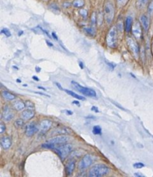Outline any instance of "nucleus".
I'll use <instances>...</instances> for the list:
<instances>
[{
  "instance_id": "28",
  "label": "nucleus",
  "mask_w": 153,
  "mask_h": 177,
  "mask_svg": "<svg viewBox=\"0 0 153 177\" xmlns=\"http://www.w3.org/2000/svg\"><path fill=\"white\" fill-rule=\"evenodd\" d=\"M79 14L81 15L83 18H84V19H85V18H87V14H88V13H87V10H85V9H80Z\"/></svg>"
},
{
  "instance_id": "11",
  "label": "nucleus",
  "mask_w": 153,
  "mask_h": 177,
  "mask_svg": "<svg viewBox=\"0 0 153 177\" xmlns=\"http://www.w3.org/2000/svg\"><path fill=\"white\" fill-rule=\"evenodd\" d=\"M131 31H132L133 35L135 37V38L137 39H140L142 37V28L140 26V24L138 22H135L132 25V28H131Z\"/></svg>"
},
{
  "instance_id": "33",
  "label": "nucleus",
  "mask_w": 153,
  "mask_h": 177,
  "mask_svg": "<svg viewBox=\"0 0 153 177\" xmlns=\"http://www.w3.org/2000/svg\"><path fill=\"white\" fill-rule=\"evenodd\" d=\"M148 12L150 15H153V0L151 1L149 6H148Z\"/></svg>"
},
{
  "instance_id": "31",
  "label": "nucleus",
  "mask_w": 153,
  "mask_h": 177,
  "mask_svg": "<svg viewBox=\"0 0 153 177\" xmlns=\"http://www.w3.org/2000/svg\"><path fill=\"white\" fill-rule=\"evenodd\" d=\"M133 167H134L135 169H140V168H143V167H145V164L141 162H137V163H134Z\"/></svg>"
},
{
  "instance_id": "24",
  "label": "nucleus",
  "mask_w": 153,
  "mask_h": 177,
  "mask_svg": "<svg viewBox=\"0 0 153 177\" xmlns=\"http://www.w3.org/2000/svg\"><path fill=\"white\" fill-rule=\"evenodd\" d=\"M24 125V119H17L16 121L14 122V126L16 128H22V126Z\"/></svg>"
},
{
  "instance_id": "10",
  "label": "nucleus",
  "mask_w": 153,
  "mask_h": 177,
  "mask_svg": "<svg viewBox=\"0 0 153 177\" xmlns=\"http://www.w3.org/2000/svg\"><path fill=\"white\" fill-rule=\"evenodd\" d=\"M69 137H68V136L60 135V136H57V137H53V138H51L50 140H48L47 142L53 143V144H55V145H60V144H63V143H66V142L69 140Z\"/></svg>"
},
{
  "instance_id": "43",
  "label": "nucleus",
  "mask_w": 153,
  "mask_h": 177,
  "mask_svg": "<svg viewBox=\"0 0 153 177\" xmlns=\"http://www.w3.org/2000/svg\"><path fill=\"white\" fill-rule=\"evenodd\" d=\"M56 85L57 86V87H58L59 89H60V90H63V88H62V87H61V85H60V84H59V83H56Z\"/></svg>"
},
{
  "instance_id": "30",
  "label": "nucleus",
  "mask_w": 153,
  "mask_h": 177,
  "mask_svg": "<svg viewBox=\"0 0 153 177\" xmlns=\"http://www.w3.org/2000/svg\"><path fill=\"white\" fill-rule=\"evenodd\" d=\"M96 21H97V17H96V13H93L91 16V24L93 26H94L96 23Z\"/></svg>"
},
{
  "instance_id": "29",
  "label": "nucleus",
  "mask_w": 153,
  "mask_h": 177,
  "mask_svg": "<svg viewBox=\"0 0 153 177\" xmlns=\"http://www.w3.org/2000/svg\"><path fill=\"white\" fill-rule=\"evenodd\" d=\"M1 34H4V35L7 37H10V35H11V34H10V31H9L8 28H3V29L1 30Z\"/></svg>"
},
{
  "instance_id": "45",
  "label": "nucleus",
  "mask_w": 153,
  "mask_h": 177,
  "mask_svg": "<svg viewBox=\"0 0 153 177\" xmlns=\"http://www.w3.org/2000/svg\"><path fill=\"white\" fill-rule=\"evenodd\" d=\"M79 66L81 69H84V64H83L82 62H79Z\"/></svg>"
},
{
  "instance_id": "37",
  "label": "nucleus",
  "mask_w": 153,
  "mask_h": 177,
  "mask_svg": "<svg viewBox=\"0 0 153 177\" xmlns=\"http://www.w3.org/2000/svg\"><path fill=\"white\" fill-rule=\"evenodd\" d=\"M106 63H107V64L108 65V66H110V67L112 69H114L115 66H116V65H115V64H113V63H110V62H106Z\"/></svg>"
},
{
  "instance_id": "27",
  "label": "nucleus",
  "mask_w": 153,
  "mask_h": 177,
  "mask_svg": "<svg viewBox=\"0 0 153 177\" xmlns=\"http://www.w3.org/2000/svg\"><path fill=\"white\" fill-rule=\"evenodd\" d=\"M49 8L51 9L54 12L55 11H60V9H59L58 6L55 4V3H51V4H49Z\"/></svg>"
},
{
  "instance_id": "32",
  "label": "nucleus",
  "mask_w": 153,
  "mask_h": 177,
  "mask_svg": "<svg viewBox=\"0 0 153 177\" xmlns=\"http://www.w3.org/2000/svg\"><path fill=\"white\" fill-rule=\"evenodd\" d=\"M25 107H27L28 108H31V109H34V104L31 101L28 100L25 102Z\"/></svg>"
},
{
  "instance_id": "3",
  "label": "nucleus",
  "mask_w": 153,
  "mask_h": 177,
  "mask_svg": "<svg viewBox=\"0 0 153 177\" xmlns=\"http://www.w3.org/2000/svg\"><path fill=\"white\" fill-rule=\"evenodd\" d=\"M53 149L55 151L56 153H57V155L61 158V160H63L71 153L72 150V146L70 144L63 143V144H60L59 146H55L53 148Z\"/></svg>"
},
{
  "instance_id": "17",
  "label": "nucleus",
  "mask_w": 153,
  "mask_h": 177,
  "mask_svg": "<svg viewBox=\"0 0 153 177\" xmlns=\"http://www.w3.org/2000/svg\"><path fill=\"white\" fill-rule=\"evenodd\" d=\"M1 96H2L5 100L7 101H13L16 98V95L10 93V92L7 91V90H3V91L1 92Z\"/></svg>"
},
{
  "instance_id": "36",
  "label": "nucleus",
  "mask_w": 153,
  "mask_h": 177,
  "mask_svg": "<svg viewBox=\"0 0 153 177\" xmlns=\"http://www.w3.org/2000/svg\"><path fill=\"white\" fill-rule=\"evenodd\" d=\"M70 5H71V4H70V3L68 2V1H66V2H63V7H66V8L69 7Z\"/></svg>"
},
{
  "instance_id": "51",
  "label": "nucleus",
  "mask_w": 153,
  "mask_h": 177,
  "mask_svg": "<svg viewBox=\"0 0 153 177\" xmlns=\"http://www.w3.org/2000/svg\"><path fill=\"white\" fill-rule=\"evenodd\" d=\"M13 67H14L16 69H19V68H17V67H16V66H13Z\"/></svg>"
},
{
  "instance_id": "41",
  "label": "nucleus",
  "mask_w": 153,
  "mask_h": 177,
  "mask_svg": "<svg viewBox=\"0 0 153 177\" xmlns=\"http://www.w3.org/2000/svg\"><path fill=\"white\" fill-rule=\"evenodd\" d=\"M134 176H138V177H143V176H144L143 174H141V173H134Z\"/></svg>"
},
{
  "instance_id": "5",
  "label": "nucleus",
  "mask_w": 153,
  "mask_h": 177,
  "mask_svg": "<svg viewBox=\"0 0 153 177\" xmlns=\"http://www.w3.org/2000/svg\"><path fill=\"white\" fill-rule=\"evenodd\" d=\"M71 84L73 85V87H75L76 90H78L80 93H81L82 94L85 95L87 96H90V97H96V93L93 89L88 88V87H84V86H81V84H79L78 83L75 82V81H71Z\"/></svg>"
},
{
  "instance_id": "35",
  "label": "nucleus",
  "mask_w": 153,
  "mask_h": 177,
  "mask_svg": "<svg viewBox=\"0 0 153 177\" xmlns=\"http://www.w3.org/2000/svg\"><path fill=\"white\" fill-rule=\"evenodd\" d=\"M5 130H6V126L4 125V124L3 123V122H1V123H0V133L2 134Z\"/></svg>"
},
{
  "instance_id": "25",
  "label": "nucleus",
  "mask_w": 153,
  "mask_h": 177,
  "mask_svg": "<svg viewBox=\"0 0 153 177\" xmlns=\"http://www.w3.org/2000/svg\"><path fill=\"white\" fill-rule=\"evenodd\" d=\"M93 133L96 135H100L102 134V128L99 125H95L93 128Z\"/></svg>"
},
{
  "instance_id": "49",
  "label": "nucleus",
  "mask_w": 153,
  "mask_h": 177,
  "mask_svg": "<svg viewBox=\"0 0 153 177\" xmlns=\"http://www.w3.org/2000/svg\"><path fill=\"white\" fill-rule=\"evenodd\" d=\"M16 82H19V83H20L21 82V80L20 79H16Z\"/></svg>"
},
{
  "instance_id": "6",
  "label": "nucleus",
  "mask_w": 153,
  "mask_h": 177,
  "mask_svg": "<svg viewBox=\"0 0 153 177\" xmlns=\"http://www.w3.org/2000/svg\"><path fill=\"white\" fill-rule=\"evenodd\" d=\"M127 44H128V48H129L130 51L131 52L132 55L135 58H137L139 57V52H140V49H139V46L137 43V42L131 38V37H127L126 38Z\"/></svg>"
},
{
  "instance_id": "47",
  "label": "nucleus",
  "mask_w": 153,
  "mask_h": 177,
  "mask_svg": "<svg viewBox=\"0 0 153 177\" xmlns=\"http://www.w3.org/2000/svg\"><path fill=\"white\" fill-rule=\"evenodd\" d=\"M35 70H36V72H39L40 71V68L38 67V66H37V67H35Z\"/></svg>"
},
{
  "instance_id": "40",
  "label": "nucleus",
  "mask_w": 153,
  "mask_h": 177,
  "mask_svg": "<svg viewBox=\"0 0 153 177\" xmlns=\"http://www.w3.org/2000/svg\"><path fill=\"white\" fill-rule=\"evenodd\" d=\"M32 78L34 80V81H40V79H39L38 77L36 76V75H34V76H32Z\"/></svg>"
},
{
  "instance_id": "13",
  "label": "nucleus",
  "mask_w": 153,
  "mask_h": 177,
  "mask_svg": "<svg viewBox=\"0 0 153 177\" xmlns=\"http://www.w3.org/2000/svg\"><path fill=\"white\" fill-rule=\"evenodd\" d=\"M75 167V161L72 159L67 162L66 165V173L68 176H71L73 173Z\"/></svg>"
},
{
  "instance_id": "48",
  "label": "nucleus",
  "mask_w": 153,
  "mask_h": 177,
  "mask_svg": "<svg viewBox=\"0 0 153 177\" xmlns=\"http://www.w3.org/2000/svg\"><path fill=\"white\" fill-rule=\"evenodd\" d=\"M38 87L39 89H41V90H46V89L45 88V87H41V86H38V87Z\"/></svg>"
},
{
  "instance_id": "16",
  "label": "nucleus",
  "mask_w": 153,
  "mask_h": 177,
  "mask_svg": "<svg viewBox=\"0 0 153 177\" xmlns=\"http://www.w3.org/2000/svg\"><path fill=\"white\" fill-rule=\"evenodd\" d=\"M0 143H1V147L4 149H7L11 146V140L9 137H3L1 138L0 140Z\"/></svg>"
},
{
  "instance_id": "21",
  "label": "nucleus",
  "mask_w": 153,
  "mask_h": 177,
  "mask_svg": "<svg viewBox=\"0 0 153 177\" xmlns=\"http://www.w3.org/2000/svg\"><path fill=\"white\" fill-rule=\"evenodd\" d=\"M149 0H137L136 1V6L137 8L141 9L146 6V4L149 2Z\"/></svg>"
},
{
  "instance_id": "4",
  "label": "nucleus",
  "mask_w": 153,
  "mask_h": 177,
  "mask_svg": "<svg viewBox=\"0 0 153 177\" xmlns=\"http://www.w3.org/2000/svg\"><path fill=\"white\" fill-rule=\"evenodd\" d=\"M115 10L113 4L110 1H107L104 6V18L107 24H110L114 18Z\"/></svg>"
},
{
  "instance_id": "42",
  "label": "nucleus",
  "mask_w": 153,
  "mask_h": 177,
  "mask_svg": "<svg viewBox=\"0 0 153 177\" xmlns=\"http://www.w3.org/2000/svg\"><path fill=\"white\" fill-rule=\"evenodd\" d=\"M72 103H74L75 104V105H78V106H80V103H79V102H78V101H73V102H72Z\"/></svg>"
},
{
  "instance_id": "38",
  "label": "nucleus",
  "mask_w": 153,
  "mask_h": 177,
  "mask_svg": "<svg viewBox=\"0 0 153 177\" xmlns=\"http://www.w3.org/2000/svg\"><path fill=\"white\" fill-rule=\"evenodd\" d=\"M91 110L93 111H94V112H96V113H98V112H99V108H97V107H96V106H93L91 108Z\"/></svg>"
},
{
  "instance_id": "34",
  "label": "nucleus",
  "mask_w": 153,
  "mask_h": 177,
  "mask_svg": "<svg viewBox=\"0 0 153 177\" xmlns=\"http://www.w3.org/2000/svg\"><path fill=\"white\" fill-rule=\"evenodd\" d=\"M54 132L57 133V134H66V129L63 128H60L58 129H57L56 131H54Z\"/></svg>"
},
{
  "instance_id": "1",
  "label": "nucleus",
  "mask_w": 153,
  "mask_h": 177,
  "mask_svg": "<svg viewBox=\"0 0 153 177\" xmlns=\"http://www.w3.org/2000/svg\"><path fill=\"white\" fill-rule=\"evenodd\" d=\"M108 172L109 168L104 164H96L90 170L89 176L90 177H102L107 174Z\"/></svg>"
},
{
  "instance_id": "46",
  "label": "nucleus",
  "mask_w": 153,
  "mask_h": 177,
  "mask_svg": "<svg viewBox=\"0 0 153 177\" xmlns=\"http://www.w3.org/2000/svg\"><path fill=\"white\" fill-rule=\"evenodd\" d=\"M46 43H47L48 46H53V44H52V43H50V42H49V41H48V40H46Z\"/></svg>"
},
{
  "instance_id": "26",
  "label": "nucleus",
  "mask_w": 153,
  "mask_h": 177,
  "mask_svg": "<svg viewBox=\"0 0 153 177\" xmlns=\"http://www.w3.org/2000/svg\"><path fill=\"white\" fill-rule=\"evenodd\" d=\"M116 4L119 7H122L127 4V2L128 1V0H116Z\"/></svg>"
},
{
  "instance_id": "8",
  "label": "nucleus",
  "mask_w": 153,
  "mask_h": 177,
  "mask_svg": "<svg viewBox=\"0 0 153 177\" xmlns=\"http://www.w3.org/2000/svg\"><path fill=\"white\" fill-rule=\"evenodd\" d=\"M92 163H93V160H92L91 156L90 155H85L79 161L78 168L81 170H85L86 168L91 165Z\"/></svg>"
},
{
  "instance_id": "9",
  "label": "nucleus",
  "mask_w": 153,
  "mask_h": 177,
  "mask_svg": "<svg viewBox=\"0 0 153 177\" xmlns=\"http://www.w3.org/2000/svg\"><path fill=\"white\" fill-rule=\"evenodd\" d=\"M13 113L12 112V110L8 105H4L3 107L2 113H1V118L4 121H10L13 119Z\"/></svg>"
},
{
  "instance_id": "39",
  "label": "nucleus",
  "mask_w": 153,
  "mask_h": 177,
  "mask_svg": "<svg viewBox=\"0 0 153 177\" xmlns=\"http://www.w3.org/2000/svg\"><path fill=\"white\" fill-rule=\"evenodd\" d=\"M51 35H52L53 38H54V40H57V35H56L55 32H52V33H51Z\"/></svg>"
},
{
  "instance_id": "52",
  "label": "nucleus",
  "mask_w": 153,
  "mask_h": 177,
  "mask_svg": "<svg viewBox=\"0 0 153 177\" xmlns=\"http://www.w3.org/2000/svg\"><path fill=\"white\" fill-rule=\"evenodd\" d=\"M23 86H24V87H27V84H23Z\"/></svg>"
},
{
  "instance_id": "50",
  "label": "nucleus",
  "mask_w": 153,
  "mask_h": 177,
  "mask_svg": "<svg viewBox=\"0 0 153 177\" xmlns=\"http://www.w3.org/2000/svg\"><path fill=\"white\" fill-rule=\"evenodd\" d=\"M130 75H131V76H132V77H134V78H136V77H135V75H133L132 73H131V74H130Z\"/></svg>"
},
{
  "instance_id": "22",
  "label": "nucleus",
  "mask_w": 153,
  "mask_h": 177,
  "mask_svg": "<svg viewBox=\"0 0 153 177\" xmlns=\"http://www.w3.org/2000/svg\"><path fill=\"white\" fill-rule=\"evenodd\" d=\"M84 5V0H74L72 1V6L76 8H81Z\"/></svg>"
},
{
  "instance_id": "18",
  "label": "nucleus",
  "mask_w": 153,
  "mask_h": 177,
  "mask_svg": "<svg viewBox=\"0 0 153 177\" xmlns=\"http://www.w3.org/2000/svg\"><path fill=\"white\" fill-rule=\"evenodd\" d=\"M25 107V102H22V100H16L13 103V108L16 111H21L23 110Z\"/></svg>"
},
{
  "instance_id": "2",
  "label": "nucleus",
  "mask_w": 153,
  "mask_h": 177,
  "mask_svg": "<svg viewBox=\"0 0 153 177\" xmlns=\"http://www.w3.org/2000/svg\"><path fill=\"white\" fill-rule=\"evenodd\" d=\"M107 45L110 48L114 49L117 46V29L116 26H113L107 34L106 37Z\"/></svg>"
},
{
  "instance_id": "23",
  "label": "nucleus",
  "mask_w": 153,
  "mask_h": 177,
  "mask_svg": "<svg viewBox=\"0 0 153 177\" xmlns=\"http://www.w3.org/2000/svg\"><path fill=\"white\" fill-rule=\"evenodd\" d=\"M84 31H86L87 34L90 36H94L96 34V31H95L94 28L93 27H86L84 28Z\"/></svg>"
},
{
  "instance_id": "19",
  "label": "nucleus",
  "mask_w": 153,
  "mask_h": 177,
  "mask_svg": "<svg viewBox=\"0 0 153 177\" xmlns=\"http://www.w3.org/2000/svg\"><path fill=\"white\" fill-rule=\"evenodd\" d=\"M133 25L132 18L131 16H127L125 21V30L126 32H130L131 31Z\"/></svg>"
},
{
  "instance_id": "53",
  "label": "nucleus",
  "mask_w": 153,
  "mask_h": 177,
  "mask_svg": "<svg viewBox=\"0 0 153 177\" xmlns=\"http://www.w3.org/2000/svg\"><path fill=\"white\" fill-rule=\"evenodd\" d=\"M152 52H153V40H152Z\"/></svg>"
},
{
  "instance_id": "15",
  "label": "nucleus",
  "mask_w": 153,
  "mask_h": 177,
  "mask_svg": "<svg viewBox=\"0 0 153 177\" xmlns=\"http://www.w3.org/2000/svg\"><path fill=\"white\" fill-rule=\"evenodd\" d=\"M140 24H141L143 28L144 29V31H147L149 27V21L147 16L145 14L141 15V16H140Z\"/></svg>"
},
{
  "instance_id": "20",
  "label": "nucleus",
  "mask_w": 153,
  "mask_h": 177,
  "mask_svg": "<svg viewBox=\"0 0 153 177\" xmlns=\"http://www.w3.org/2000/svg\"><path fill=\"white\" fill-rule=\"evenodd\" d=\"M65 92H66V93H67V94H69V95H70V96H72V97L75 98V99H79V100H85V98L83 97L82 96H80V95L77 94V93H74V92L71 91V90H67V89H66V90H65Z\"/></svg>"
},
{
  "instance_id": "44",
  "label": "nucleus",
  "mask_w": 153,
  "mask_h": 177,
  "mask_svg": "<svg viewBox=\"0 0 153 177\" xmlns=\"http://www.w3.org/2000/svg\"><path fill=\"white\" fill-rule=\"evenodd\" d=\"M66 112L67 113V114H69V115H72V114H73V113H72V111H70L69 110H66Z\"/></svg>"
},
{
  "instance_id": "12",
  "label": "nucleus",
  "mask_w": 153,
  "mask_h": 177,
  "mask_svg": "<svg viewBox=\"0 0 153 177\" xmlns=\"http://www.w3.org/2000/svg\"><path fill=\"white\" fill-rule=\"evenodd\" d=\"M52 125V122L49 119H43L40 124V130L41 132H46Z\"/></svg>"
},
{
  "instance_id": "7",
  "label": "nucleus",
  "mask_w": 153,
  "mask_h": 177,
  "mask_svg": "<svg viewBox=\"0 0 153 177\" xmlns=\"http://www.w3.org/2000/svg\"><path fill=\"white\" fill-rule=\"evenodd\" d=\"M40 130V125L35 122H32L28 123L25 127V135L28 137H31Z\"/></svg>"
},
{
  "instance_id": "14",
  "label": "nucleus",
  "mask_w": 153,
  "mask_h": 177,
  "mask_svg": "<svg viewBox=\"0 0 153 177\" xmlns=\"http://www.w3.org/2000/svg\"><path fill=\"white\" fill-rule=\"evenodd\" d=\"M22 117L24 119H26V120H28V119H32L33 117L35 115V111H34L31 108H28L26 110H24L22 112Z\"/></svg>"
}]
</instances>
